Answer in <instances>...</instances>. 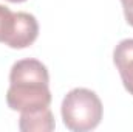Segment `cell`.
<instances>
[{
    "label": "cell",
    "mask_w": 133,
    "mask_h": 132,
    "mask_svg": "<svg viewBox=\"0 0 133 132\" xmlns=\"http://www.w3.org/2000/svg\"><path fill=\"white\" fill-rule=\"evenodd\" d=\"M122 8H124V16L129 25L133 27V0H121Z\"/></svg>",
    "instance_id": "obj_7"
},
{
    "label": "cell",
    "mask_w": 133,
    "mask_h": 132,
    "mask_svg": "<svg viewBox=\"0 0 133 132\" xmlns=\"http://www.w3.org/2000/svg\"><path fill=\"white\" fill-rule=\"evenodd\" d=\"M102 103L99 97L84 87L70 90L61 106L64 124L73 132L93 131L102 120Z\"/></svg>",
    "instance_id": "obj_2"
},
{
    "label": "cell",
    "mask_w": 133,
    "mask_h": 132,
    "mask_svg": "<svg viewBox=\"0 0 133 132\" xmlns=\"http://www.w3.org/2000/svg\"><path fill=\"white\" fill-rule=\"evenodd\" d=\"M56 123L50 107L37 109L31 112H20L19 129L22 132H51L54 131Z\"/></svg>",
    "instance_id": "obj_5"
},
{
    "label": "cell",
    "mask_w": 133,
    "mask_h": 132,
    "mask_svg": "<svg viewBox=\"0 0 133 132\" xmlns=\"http://www.w3.org/2000/svg\"><path fill=\"white\" fill-rule=\"evenodd\" d=\"M8 2H12V3H22V2H26V0H8Z\"/></svg>",
    "instance_id": "obj_8"
},
{
    "label": "cell",
    "mask_w": 133,
    "mask_h": 132,
    "mask_svg": "<svg viewBox=\"0 0 133 132\" xmlns=\"http://www.w3.org/2000/svg\"><path fill=\"white\" fill-rule=\"evenodd\" d=\"M6 103L12 110L31 112L50 107V75L40 61L28 58L14 62L9 71Z\"/></svg>",
    "instance_id": "obj_1"
},
{
    "label": "cell",
    "mask_w": 133,
    "mask_h": 132,
    "mask_svg": "<svg viewBox=\"0 0 133 132\" xmlns=\"http://www.w3.org/2000/svg\"><path fill=\"white\" fill-rule=\"evenodd\" d=\"M14 25H16V13H12L8 6L0 5V42L6 44V40L12 34Z\"/></svg>",
    "instance_id": "obj_6"
},
{
    "label": "cell",
    "mask_w": 133,
    "mask_h": 132,
    "mask_svg": "<svg viewBox=\"0 0 133 132\" xmlns=\"http://www.w3.org/2000/svg\"><path fill=\"white\" fill-rule=\"evenodd\" d=\"M39 36V23L37 19L30 13H16V25L12 34L9 36V39L6 40L5 45L11 47V48H26Z\"/></svg>",
    "instance_id": "obj_3"
},
{
    "label": "cell",
    "mask_w": 133,
    "mask_h": 132,
    "mask_svg": "<svg viewBox=\"0 0 133 132\" xmlns=\"http://www.w3.org/2000/svg\"><path fill=\"white\" fill-rule=\"evenodd\" d=\"M113 62L125 90L133 95V39H122L113 50Z\"/></svg>",
    "instance_id": "obj_4"
}]
</instances>
